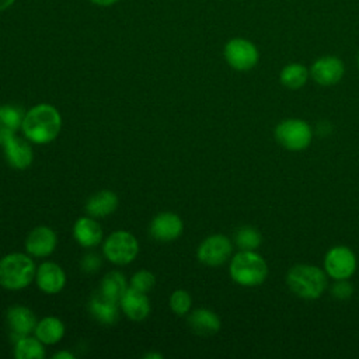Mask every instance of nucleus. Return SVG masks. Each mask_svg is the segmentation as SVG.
<instances>
[{"instance_id":"nucleus-1","label":"nucleus","mask_w":359,"mask_h":359,"mask_svg":"<svg viewBox=\"0 0 359 359\" xmlns=\"http://www.w3.org/2000/svg\"><path fill=\"white\" fill-rule=\"evenodd\" d=\"M21 129L28 142L46 144L57 137L62 129V118L53 105L38 104L25 112Z\"/></svg>"},{"instance_id":"nucleus-2","label":"nucleus","mask_w":359,"mask_h":359,"mask_svg":"<svg viewBox=\"0 0 359 359\" xmlns=\"http://www.w3.org/2000/svg\"><path fill=\"white\" fill-rule=\"evenodd\" d=\"M286 283L296 296L313 300L318 299L327 287V276L323 269L313 265H294L286 275Z\"/></svg>"},{"instance_id":"nucleus-3","label":"nucleus","mask_w":359,"mask_h":359,"mask_svg":"<svg viewBox=\"0 0 359 359\" xmlns=\"http://www.w3.org/2000/svg\"><path fill=\"white\" fill-rule=\"evenodd\" d=\"M35 264L22 252H11L0 259V286L7 290L27 287L35 279Z\"/></svg>"},{"instance_id":"nucleus-4","label":"nucleus","mask_w":359,"mask_h":359,"mask_svg":"<svg viewBox=\"0 0 359 359\" xmlns=\"http://www.w3.org/2000/svg\"><path fill=\"white\" fill-rule=\"evenodd\" d=\"M230 276L241 286H258L268 276V265L255 251H240L230 262Z\"/></svg>"},{"instance_id":"nucleus-5","label":"nucleus","mask_w":359,"mask_h":359,"mask_svg":"<svg viewBox=\"0 0 359 359\" xmlns=\"http://www.w3.org/2000/svg\"><path fill=\"white\" fill-rule=\"evenodd\" d=\"M104 255L108 261L116 265H126L132 262L139 252V243L136 237L125 230L111 233L102 244Z\"/></svg>"},{"instance_id":"nucleus-6","label":"nucleus","mask_w":359,"mask_h":359,"mask_svg":"<svg viewBox=\"0 0 359 359\" xmlns=\"http://www.w3.org/2000/svg\"><path fill=\"white\" fill-rule=\"evenodd\" d=\"M275 137L286 150L299 151L311 143L313 130L310 125L302 119H286L276 126Z\"/></svg>"},{"instance_id":"nucleus-7","label":"nucleus","mask_w":359,"mask_h":359,"mask_svg":"<svg viewBox=\"0 0 359 359\" xmlns=\"http://www.w3.org/2000/svg\"><path fill=\"white\" fill-rule=\"evenodd\" d=\"M0 146L10 167L25 170L31 165L34 160L32 147L25 139L17 136L15 132H0Z\"/></svg>"},{"instance_id":"nucleus-8","label":"nucleus","mask_w":359,"mask_h":359,"mask_svg":"<svg viewBox=\"0 0 359 359\" xmlns=\"http://www.w3.org/2000/svg\"><path fill=\"white\" fill-rule=\"evenodd\" d=\"M226 62L238 72L251 70L259 59L257 46L244 38H233L224 46Z\"/></svg>"},{"instance_id":"nucleus-9","label":"nucleus","mask_w":359,"mask_h":359,"mask_svg":"<svg viewBox=\"0 0 359 359\" xmlns=\"http://www.w3.org/2000/svg\"><path fill=\"white\" fill-rule=\"evenodd\" d=\"M233 251L230 240L223 234H212L206 237L198 247V259L208 266H219L224 264Z\"/></svg>"},{"instance_id":"nucleus-10","label":"nucleus","mask_w":359,"mask_h":359,"mask_svg":"<svg viewBox=\"0 0 359 359\" xmlns=\"http://www.w3.org/2000/svg\"><path fill=\"white\" fill-rule=\"evenodd\" d=\"M324 268L325 272L335 280L349 279L356 271V257L348 247H332L325 254Z\"/></svg>"},{"instance_id":"nucleus-11","label":"nucleus","mask_w":359,"mask_h":359,"mask_svg":"<svg viewBox=\"0 0 359 359\" xmlns=\"http://www.w3.org/2000/svg\"><path fill=\"white\" fill-rule=\"evenodd\" d=\"M57 244L56 233L48 226H36L31 230L25 240V250L29 255L36 258L49 257Z\"/></svg>"},{"instance_id":"nucleus-12","label":"nucleus","mask_w":359,"mask_h":359,"mask_svg":"<svg viewBox=\"0 0 359 359\" xmlns=\"http://www.w3.org/2000/svg\"><path fill=\"white\" fill-rule=\"evenodd\" d=\"M184 223L177 213L163 212L158 213L150 223V236L158 241H172L181 236Z\"/></svg>"},{"instance_id":"nucleus-13","label":"nucleus","mask_w":359,"mask_h":359,"mask_svg":"<svg viewBox=\"0 0 359 359\" xmlns=\"http://www.w3.org/2000/svg\"><path fill=\"white\" fill-rule=\"evenodd\" d=\"M345 67L341 59L335 56H323L317 59L310 69L313 80L321 86L337 84L344 76Z\"/></svg>"},{"instance_id":"nucleus-14","label":"nucleus","mask_w":359,"mask_h":359,"mask_svg":"<svg viewBox=\"0 0 359 359\" xmlns=\"http://www.w3.org/2000/svg\"><path fill=\"white\" fill-rule=\"evenodd\" d=\"M35 282L43 293L55 294L65 287L66 275L62 266H59L56 262L45 261L36 268Z\"/></svg>"},{"instance_id":"nucleus-15","label":"nucleus","mask_w":359,"mask_h":359,"mask_svg":"<svg viewBox=\"0 0 359 359\" xmlns=\"http://www.w3.org/2000/svg\"><path fill=\"white\" fill-rule=\"evenodd\" d=\"M7 324L11 330L13 339H18L20 337L28 335L31 331L35 330L36 325V317L34 311L25 306H11L6 313Z\"/></svg>"},{"instance_id":"nucleus-16","label":"nucleus","mask_w":359,"mask_h":359,"mask_svg":"<svg viewBox=\"0 0 359 359\" xmlns=\"http://www.w3.org/2000/svg\"><path fill=\"white\" fill-rule=\"evenodd\" d=\"M119 306L123 314L133 321H142L150 313L149 297L144 292H139L133 287L126 289V292L119 300Z\"/></svg>"},{"instance_id":"nucleus-17","label":"nucleus","mask_w":359,"mask_h":359,"mask_svg":"<svg viewBox=\"0 0 359 359\" xmlns=\"http://www.w3.org/2000/svg\"><path fill=\"white\" fill-rule=\"evenodd\" d=\"M73 237L81 247H95L102 240V229L95 217L83 216L73 226Z\"/></svg>"},{"instance_id":"nucleus-18","label":"nucleus","mask_w":359,"mask_h":359,"mask_svg":"<svg viewBox=\"0 0 359 359\" xmlns=\"http://www.w3.org/2000/svg\"><path fill=\"white\" fill-rule=\"evenodd\" d=\"M88 309L91 316L105 325H112L118 321V317H119L118 302L104 296L101 292H98L91 297Z\"/></svg>"},{"instance_id":"nucleus-19","label":"nucleus","mask_w":359,"mask_h":359,"mask_svg":"<svg viewBox=\"0 0 359 359\" xmlns=\"http://www.w3.org/2000/svg\"><path fill=\"white\" fill-rule=\"evenodd\" d=\"M191 330L201 337H210L220 330V318L208 309H196L188 317Z\"/></svg>"},{"instance_id":"nucleus-20","label":"nucleus","mask_w":359,"mask_h":359,"mask_svg":"<svg viewBox=\"0 0 359 359\" xmlns=\"http://www.w3.org/2000/svg\"><path fill=\"white\" fill-rule=\"evenodd\" d=\"M118 208V196L115 192L102 189L94 194L86 203V212L91 217H105Z\"/></svg>"},{"instance_id":"nucleus-21","label":"nucleus","mask_w":359,"mask_h":359,"mask_svg":"<svg viewBox=\"0 0 359 359\" xmlns=\"http://www.w3.org/2000/svg\"><path fill=\"white\" fill-rule=\"evenodd\" d=\"M34 332H35V337L43 345H53V344H57L63 338L65 325L60 318L48 316L36 323Z\"/></svg>"},{"instance_id":"nucleus-22","label":"nucleus","mask_w":359,"mask_h":359,"mask_svg":"<svg viewBox=\"0 0 359 359\" xmlns=\"http://www.w3.org/2000/svg\"><path fill=\"white\" fill-rule=\"evenodd\" d=\"M14 356L17 359H43V344L36 337H20L14 341Z\"/></svg>"},{"instance_id":"nucleus-23","label":"nucleus","mask_w":359,"mask_h":359,"mask_svg":"<svg viewBox=\"0 0 359 359\" xmlns=\"http://www.w3.org/2000/svg\"><path fill=\"white\" fill-rule=\"evenodd\" d=\"M128 285H126V279L125 276L118 272V271H111L108 272L102 280H101V286H100V292L109 297L114 299L116 302L121 300V297L123 296V293L126 292Z\"/></svg>"},{"instance_id":"nucleus-24","label":"nucleus","mask_w":359,"mask_h":359,"mask_svg":"<svg viewBox=\"0 0 359 359\" xmlns=\"http://www.w3.org/2000/svg\"><path fill=\"white\" fill-rule=\"evenodd\" d=\"M25 111L13 104L0 105V132H17L24 121Z\"/></svg>"},{"instance_id":"nucleus-25","label":"nucleus","mask_w":359,"mask_h":359,"mask_svg":"<svg viewBox=\"0 0 359 359\" xmlns=\"http://www.w3.org/2000/svg\"><path fill=\"white\" fill-rule=\"evenodd\" d=\"M307 77H309V72L300 63H289V65H286L282 69L280 74H279L280 83L286 88H290V90H297V88L303 87L306 84V81H307Z\"/></svg>"},{"instance_id":"nucleus-26","label":"nucleus","mask_w":359,"mask_h":359,"mask_svg":"<svg viewBox=\"0 0 359 359\" xmlns=\"http://www.w3.org/2000/svg\"><path fill=\"white\" fill-rule=\"evenodd\" d=\"M234 243L243 251H255L261 244V234L251 226H243L234 233Z\"/></svg>"},{"instance_id":"nucleus-27","label":"nucleus","mask_w":359,"mask_h":359,"mask_svg":"<svg viewBox=\"0 0 359 359\" xmlns=\"http://www.w3.org/2000/svg\"><path fill=\"white\" fill-rule=\"evenodd\" d=\"M192 304V299L187 290L178 289L170 296V309L177 316H185Z\"/></svg>"},{"instance_id":"nucleus-28","label":"nucleus","mask_w":359,"mask_h":359,"mask_svg":"<svg viewBox=\"0 0 359 359\" xmlns=\"http://www.w3.org/2000/svg\"><path fill=\"white\" fill-rule=\"evenodd\" d=\"M154 283H156L154 275L146 269L137 271L130 279V287H133L139 292H144V293H147L154 286Z\"/></svg>"},{"instance_id":"nucleus-29","label":"nucleus","mask_w":359,"mask_h":359,"mask_svg":"<svg viewBox=\"0 0 359 359\" xmlns=\"http://www.w3.org/2000/svg\"><path fill=\"white\" fill-rule=\"evenodd\" d=\"M352 293H353V287L348 282V279H337L331 287L332 297H335L338 300H346L352 296Z\"/></svg>"},{"instance_id":"nucleus-30","label":"nucleus","mask_w":359,"mask_h":359,"mask_svg":"<svg viewBox=\"0 0 359 359\" xmlns=\"http://www.w3.org/2000/svg\"><path fill=\"white\" fill-rule=\"evenodd\" d=\"M101 258H100V255H97V254H87V255H84L83 258H81V261H80V266H81V269H83V272H86V273H94V272H97L100 268H101Z\"/></svg>"},{"instance_id":"nucleus-31","label":"nucleus","mask_w":359,"mask_h":359,"mask_svg":"<svg viewBox=\"0 0 359 359\" xmlns=\"http://www.w3.org/2000/svg\"><path fill=\"white\" fill-rule=\"evenodd\" d=\"M53 359H74V355L70 352H66V351H60L53 355Z\"/></svg>"},{"instance_id":"nucleus-32","label":"nucleus","mask_w":359,"mask_h":359,"mask_svg":"<svg viewBox=\"0 0 359 359\" xmlns=\"http://www.w3.org/2000/svg\"><path fill=\"white\" fill-rule=\"evenodd\" d=\"M94 4H98V6H111L114 3H116L118 0H91Z\"/></svg>"},{"instance_id":"nucleus-33","label":"nucleus","mask_w":359,"mask_h":359,"mask_svg":"<svg viewBox=\"0 0 359 359\" xmlns=\"http://www.w3.org/2000/svg\"><path fill=\"white\" fill-rule=\"evenodd\" d=\"M13 3H14V0H0V11L8 8Z\"/></svg>"},{"instance_id":"nucleus-34","label":"nucleus","mask_w":359,"mask_h":359,"mask_svg":"<svg viewBox=\"0 0 359 359\" xmlns=\"http://www.w3.org/2000/svg\"><path fill=\"white\" fill-rule=\"evenodd\" d=\"M144 359H163L161 353H147L143 356Z\"/></svg>"},{"instance_id":"nucleus-35","label":"nucleus","mask_w":359,"mask_h":359,"mask_svg":"<svg viewBox=\"0 0 359 359\" xmlns=\"http://www.w3.org/2000/svg\"><path fill=\"white\" fill-rule=\"evenodd\" d=\"M358 65H359V55H358Z\"/></svg>"}]
</instances>
